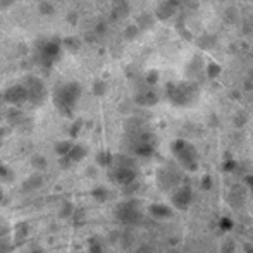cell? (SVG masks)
Wrapping results in <instances>:
<instances>
[{
	"mask_svg": "<svg viewBox=\"0 0 253 253\" xmlns=\"http://www.w3.org/2000/svg\"><path fill=\"white\" fill-rule=\"evenodd\" d=\"M116 219L119 220L123 226L133 227L143 220V212L140 209V203L136 200H127L123 202L116 207Z\"/></svg>",
	"mask_w": 253,
	"mask_h": 253,
	"instance_id": "obj_5",
	"label": "cell"
},
{
	"mask_svg": "<svg viewBox=\"0 0 253 253\" xmlns=\"http://www.w3.org/2000/svg\"><path fill=\"white\" fill-rule=\"evenodd\" d=\"M220 224H222V227H224V229H229V227L233 226V222H231L229 219H224V220H222V222H220Z\"/></svg>",
	"mask_w": 253,
	"mask_h": 253,
	"instance_id": "obj_22",
	"label": "cell"
},
{
	"mask_svg": "<svg viewBox=\"0 0 253 253\" xmlns=\"http://www.w3.org/2000/svg\"><path fill=\"white\" fill-rule=\"evenodd\" d=\"M233 252H234V241L233 240L226 241V245H224V248H222V253H233Z\"/></svg>",
	"mask_w": 253,
	"mask_h": 253,
	"instance_id": "obj_19",
	"label": "cell"
},
{
	"mask_svg": "<svg viewBox=\"0 0 253 253\" xmlns=\"http://www.w3.org/2000/svg\"><path fill=\"white\" fill-rule=\"evenodd\" d=\"M42 184H43V177H42L40 174H35V176H31L30 179L23 184V188H24V191H33V190L42 188Z\"/></svg>",
	"mask_w": 253,
	"mask_h": 253,
	"instance_id": "obj_13",
	"label": "cell"
},
{
	"mask_svg": "<svg viewBox=\"0 0 253 253\" xmlns=\"http://www.w3.org/2000/svg\"><path fill=\"white\" fill-rule=\"evenodd\" d=\"M226 200L229 203L231 209L240 210L241 207L245 205V202H247V186H243V184H234V186L227 191Z\"/></svg>",
	"mask_w": 253,
	"mask_h": 253,
	"instance_id": "obj_7",
	"label": "cell"
},
{
	"mask_svg": "<svg viewBox=\"0 0 253 253\" xmlns=\"http://www.w3.org/2000/svg\"><path fill=\"white\" fill-rule=\"evenodd\" d=\"M30 236V226L26 222H19L14 227V245H23Z\"/></svg>",
	"mask_w": 253,
	"mask_h": 253,
	"instance_id": "obj_11",
	"label": "cell"
},
{
	"mask_svg": "<svg viewBox=\"0 0 253 253\" xmlns=\"http://www.w3.org/2000/svg\"><path fill=\"white\" fill-rule=\"evenodd\" d=\"M172 155L176 157V160L188 170H197L198 167V152L190 141L184 140H176L170 147Z\"/></svg>",
	"mask_w": 253,
	"mask_h": 253,
	"instance_id": "obj_4",
	"label": "cell"
},
{
	"mask_svg": "<svg viewBox=\"0 0 253 253\" xmlns=\"http://www.w3.org/2000/svg\"><path fill=\"white\" fill-rule=\"evenodd\" d=\"M24 90H26V98L28 102L33 103H40L45 98V88L40 81L31 80L28 84H24Z\"/></svg>",
	"mask_w": 253,
	"mask_h": 253,
	"instance_id": "obj_9",
	"label": "cell"
},
{
	"mask_svg": "<svg viewBox=\"0 0 253 253\" xmlns=\"http://www.w3.org/2000/svg\"><path fill=\"white\" fill-rule=\"evenodd\" d=\"M247 183H250V184H253V177H252V176H248V177H247Z\"/></svg>",
	"mask_w": 253,
	"mask_h": 253,
	"instance_id": "obj_24",
	"label": "cell"
},
{
	"mask_svg": "<svg viewBox=\"0 0 253 253\" xmlns=\"http://www.w3.org/2000/svg\"><path fill=\"white\" fill-rule=\"evenodd\" d=\"M17 0H0V7L2 9H7V7H10L12 3H16Z\"/></svg>",
	"mask_w": 253,
	"mask_h": 253,
	"instance_id": "obj_20",
	"label": "cell"
},
{
	"mask_svg": "<svg viewBox=\"0 0 253 253\" xmlns=\"http://www.w3.org/2000/svg\"><path fill=\"white\" fill-rule=\"evenodd\" d=\"M0 200H3V191L0 190Z\"/></svg>",
	"mask_w": 253,
	"mask_h": 253,
	"instance_id": "obj_25",
	"label": "cell"
},
{
	"mask_svg": "<svg viewBox=\"0 0 253 253\" xmlns=\"http://www.w3.org/2000/svg\"><path fill=\"white\" fill-rule=\"evenodd\" d=\"M167 98L176 107H190L198 98V86L191 81H177L167 86Z\"/></svg>",
	"mask_w": 253,
	"mask_h": 253,
	"instance_id": "obj_3",
	"label": "cell"
},
{
	"mask_svg": "<svg viewBox=\"0 0 253 253\" xmlns=\"http://www.w3.org/2000/svg\"><path fill=\"white\" fill-rule=\"evenodd\" d=\"M136 162L131 157L126 155H114L112 166L109 167V177L116 184L121 186H127V184L134 183L136 179Z\"/></svg>",
	"mask_w": 253,
	"mask_h": 253,
	"instance_id": "obj_1",
	"label": "cell"
},
{
	"mask_svg": "<svg viewBox=\"0 0 253 253\" xmlns=\"http://www.w3.org/2000/svg\"><path fill=\"white\" fill-rule=\"evenodd\" d=\"M66 157L69 162H80V160H83L84 157H86V150H84L81 145H74V147L71 145V150Z\"/></svg>",
	"mask_w": 253,
	"mask_h": 253,
	"instance_id": "obj_12",
	"label": "cell"
},
{
	"mask_svg": "<svg viewBox=\"0 0 253 253\" xmlns=\"http://www.w3.org/2000/svg\"><path fill=\"white\" fill-rule=\"evenodd\" d=\"M10 170L7 169L5 166H0V181H2V183H10V181H12V176H10Z\"/></svg>",
	"mask_w": 253,
	"mask_h": 253,
	"instance_id": "obj_17",
	"label": "cell"
},
{
	"mask_svg": "<svg viewBox=\"0 0 253 253\" xmlns=\"http://www.w3.org/2000/svg\"><path fill=\"white\" fill-rule=\"evenodd\" d=\"M152 252H153L152 247H147V245H145V247H141L136 253H152Z\"/></svg>",
	"mask_w": 253,
	"mask_h": 253,
	"instance_id": "obj_21",
	"label": "cell"
},
{
	"mask_svg": "<svg viewBox=\"0 0 253 253\" xmlns=\"http://www.w3.org/2000/svg\"><path fill=\"white\" fill-rule=\"evenodd\" d=\"M181 181H183V174L177 169H174L172 166L162 167L157 172V186L162 191L176 190V188L181 186Z\"/></svg>",
	"mask_w": 253,
	"mask_h": 253,
	"instance_id": "obj_6",
	"label": "cell"
},
{
	"mask_svg": "<svg viewBox=\"0 0 253 253\" xmlns=\"http://www.w3.org/2000/svg\"><path fill=\"white\" fill-rule=\"evenodd\" d=\"M112 160H114V155H112V153H109V152H102V153H98V155H97L98 166L107 167V169L112 166Z\"/></svg>",
	"mask_w": 253,
	"mask_h": 253,
	"instance_id": "obj_15",
	"label": "cell"
},
{
	"mask_svg": "<svg viewBox=\"0 0 253 253\" xmlns=\"http://www.w3.org/2000/svg\"><path fill=\"white\" fill-rule=\"evenodd\" d=\"M202 184H203V190H210V177H205Z\"/></svg>",
	"mask_w": 253,
	"mask_h": 253,
	"instance_id": "obj_23",
	"label": "cell"
},
{
	"mask_svg": "<svg viewBox=\"0 0 253 253\" xmlns=\"http://www.w3.org/2000/svg\"><path fill=\"white\" fill-rule=\"evenodd\" d=\"M148 213L153 217V219H159V220H166V219H170L172 217V209L164 203H152L148 207Z\"/></svg>",
	"mask_w": 253,
	"mask_h": 253,
	"instance_id": "obj_10",
	"label": "cell"
},
{
	"mask_svg": "<svg viewBox=\"0 0 253 253\" xmlns=\"http://www.w3.org/2000/svg\"><path fill=\"white\" fill-rule=\"evenodd\" d=\"M80 95L81 88L78 83H62L53 91V103H55L60 114L69 116L76 107L78 100H80Z\"/></svg>",
	"mask_w": 253,
	"mask_h": 253,
	"instance_id": "obj_2",
	"label": "cell"
},
{
	"mask_svg": "<svg viewBox=\"0 0 253 253\" xmlns=\"http://www.w3.org/2000/svg\"><path fill=\"white\" fill-rule=\"evenodd\" d=\"M191 200H193V193L188 186H179L174 190L172 193V205L177 210H186L190 207Z\"/></svg>",
	"mask_w": 253,
	"mask_h": 253,
	"instance_id": "obj_8",
	"label": "cell"
},
{
	"mask_svg": "<svg viewBox=\"0 0 253 253\" xmlns=\"http://www.w3.org/2000/svg\"><path fill=\"white\" fill-rule=\"evenodd\" d=\"M91 195H93V198L98 202H107V198H109V191H107V188H103V186L95 188V190L91 191Z\"/></svg>",
	"mask_w": 253,
	"mask_h": 253,
	"instance_id": "obj_16",
	"label": "cell"
},
{
	"mask_svg": "<svg viewBox=\"0 0 253 253\" xmlns=\"http://www.w3.org/2000/svg\"><path fill=\"white\" fill-rule=\"evenodd\" d=\"M88 253H105L100 238H90V241H88Z\"/></svg>",
	"mask_w": 253,
	"mask_h": 253,
	"instance_id": "obj_14",
	"label": "cell"
},
{
	"mask_svg": "<svg viewBox=\"0 0 253 253\" xmlns=\"http://www.w3.org/2000/svg\"><path fill=\"white\" fill-rule=\"evenodd\" d=\"M31 164H33V166L37 167L38 170H43L45 167H47V162H45V159H42V157H35Z\"/></svg>",
	"mask_w": 253,
	"mask_h": 253,
	"instance_id": "obj_18",
	"label": "cell"
}]
</instances>
